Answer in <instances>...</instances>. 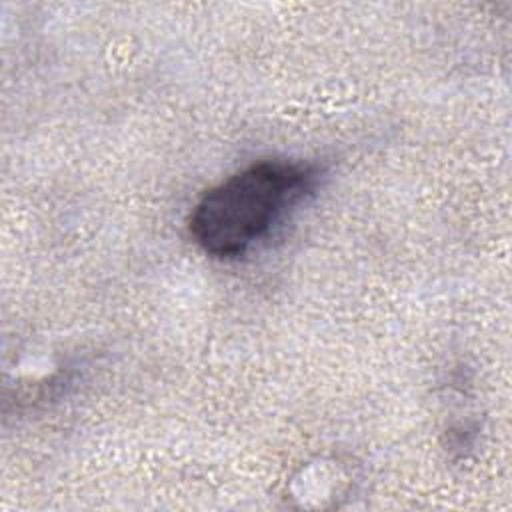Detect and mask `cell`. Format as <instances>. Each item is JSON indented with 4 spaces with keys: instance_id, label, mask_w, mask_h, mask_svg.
Returning a JSON list of instances; mask_svg holds the SVG:
<instances>
[{
    "instance_id": "6da1fadb",
    "label": "cell",
    "mask_w": 512,
    "mask_h": 512,
    "mask_svg": "<svg viewBox=\"0 0 512 512\" xmlns=\"http://www.w3.org/2000/svg\"><path fill=\"white\" fill-rule=\"evenodd\" d=\"M318 168L260 160L212 186L192 208V240L212 258L232 260L266 240L316 188Z\"/></svg>"
}]
</instances>
